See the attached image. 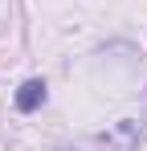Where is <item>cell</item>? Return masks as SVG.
I'll use <instances>...</instances> for the list:
<instances>
[{"label": "cell", "mask_w": 147, "mask_h": 151, "mask_svg": "<svg viewBox=\"0 0 147 151\" xmlns=\"http://www.w3.org/2000/svg\"><path fill=\"white\" fill-rule=\"evenodd\" d=\"M41 102H45V82H41V78L21 82V90H17V110H21V114H33V110H41Z\"/></svg>", "instance_id": "cell-1"}]
</instances>
